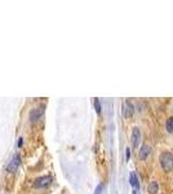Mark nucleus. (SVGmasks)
Masks as SVG:
<instances>
[{
	"instance_id": "obj_1",
	"label": "nucleus",
	"mask_w": 173,
	"mask_h": 194,
	"mask_svg": "<svg viewBox=\"0 0 173 194\" xmlns=\"http://www.w3.org/2000/svg\"><path fill=\"white\" fill-rule=\"evenodd\" d=\"M159 162L164 172H171L173 169V154L171 151H163L159 157Z\"/></svg>"
},
{
	"instance_id": "obj_2",
	"label": "nucleus",
	"mask_w": 173,
	"mask_h": 194,
	"mask_svg": "<svg viewBox=\"0 0 173 194\" xmlns=\"http://www.w3.org/2000/svg\"><path fill=\"white\" fill-rule=\"evenodd\" d=\"M52 184V176L45 175V176H40V177L35 179L34 181V188L36 189H41V188H47Z\"/></svg>"
},
{
	"instance_id": "obj_3",
	"label": "nucleus",
	"mask_w": 173,
	"mask_h": 194,
	"mask_svg": "<svg viewBox=\"0 0 173 194\" xmlns=\"http://www.w3.org/2000/svg\"><path fill=\"white\" fill-rule=\"evenodd\" d=\"M44 111H45V106H44V105L32 109L31 111H30V123H35V122H38L39 119L43 116Z\"/></svg>"
},
{
	"instance_id": "obj_4",
	"label": "nucleus",
	"mask_w": 173,
	"mask_h": 194,
	"mask_svg": "<svg viewBox=\"0 0 173 194\" xmlns=\"http://www.w3.org/2000/svg\"><path fill=\"white\" fill-rule=\"evenodd\" d=\"M133 114H135V106H133V104L130 102V101H124L123 104V115L124 118L129 119L132 118Z\"/></svg>"
},
{
	"instance_id": "obj_5",
	"label": "nucleus",
	"mask_w": 173,
	"mask_h": 194,
	"mask_svg": "<svg viewBox=\"0 0 173 194\" xmlns=\"http://www.w3.org/2000/svg\"><path fill=\"white\" fill-rule=\"evenodd\" d=\"M21 165V158L18 154H16L13 157V159L9 162V165L7 166V171L9 172V174H13V172L17 171V168H18V166Z\"/></svg>"
},
{
	"instance_id": "obj_6",
	"label": "nucleus",
	"mask_w": 173,
	"mask_h": 194,
	"mask_svg": "<svg viewBox=\"0 0 173 194\" xmlns=\"http://www.w3.org/2000/svg\"><path fill=\"white\" fill-rule=\"evenodd\" d=\"M150 154H151V146L150 145L144 144L141 148H140V150H138V158L141 160H146Z\"/></svg>"
},
{
	"instance_id": "obj_7",
	"label": "nucleus",
	"mask_w": 173,
	"mask_h": 194,
	"mask_svg": "<svg viewBox=\"0 0 173 194\" xmlns=\"http://www.w3.org/2000/svg\"><path fill=\"white\" fill-rule=\"evenodd\" d=\"M141 141V130L138 127H133L132 130V145L133 148H137Z\"/></svg>"
},
{
	"instance_id": "obj_8",
	"label": "nucleus",
	"mask_w": 173,
	"mask_h": 194,
	"mask_svg": "<svg viewBox=\"0 0 173 194\" xmlns=\"http://www.w3.org/2000/svg\"><path fill=\"white\" fill-rule=\"evenodd\" d=\"M129 184L135 188V190H138L140 189V183H138V179H137V175L135 172H130L129 174Z\"/></svg>"
},
{
	"instance_id": "obj_9",
	"label": "nucleus",
	"mask_w": 173,
	"mask_h": 194,
	"mask_svg": "<svg viewBox=\"0 0 173 194\" xmlns=\"http://www.w3.org/2000/svg\"><path fill=\"white\" fill-rule=\"evenodd\" d=\"M147 192L150 193V194H156L158 192H159V185H158L156 181H151V183L149 184Z\"/></svg>"
},
{
	"instance_id": "obj_10",
	"label": "nucleus",
	"mask_w": 173,
	"mask_h": 194,
	"mask_svg": "<svg viewBox=\"0 0 173 194\" xmlns=\"http://www.w3.org/2000/svg\"><path fill=\"white\" fill-rule=\"evenodd\" d=\"M165 130L168 131L169 133H173V116H171V118L167 119V122H165Z\"/></svg>"
},
{
	"instance_id": "obj_11",
	"label": "nucleus",
	"mask_w": 173,
	"mask_h": 194,
	"mask_svg": "<svg viewBox=\"0 0 173 194\" xmlns=\"http://www.w3.org/2000/svg\"><path fill=\"white\" fill-rule=\"evenodd\" d=\"M94 109H96L97 114H101V104L98 98H94Z\"/></svg>"
},
{
	"instance_id": "obj_12",
	"label": "nucleus",
	"mask_w": 173,
	"mask_h": 194,
	"mask_svg": "<svg viewBox=\"0 0 173 194\" xmlns=\"http://www.w3.org/2000/svg\"><path fill=\"white\" fill-rule=\"evenodd\" d=\"M102 189H103V184H98L97 188H96V190H94V194H101Z\"/></svg>"
},
{
	"instance_id": "obj_13",
	"label": "nucleus",
	"mask_w": 173,
	"mask_h": 194,
	"mask_svg": "<svg viewBox=\"0 0 173 194\" xmlns=\"http://www.w3.org/2000/svg\"><path fill=\"white\" fill-rule=\"evenodd\" d=\"M129 158H130V149L127 148V149H125V159L129 160Z\"/></svg>"
},
{
	"instance_id": "obj_14",
	"label": "nucleus",
	"mask_w": 173,
	"mask_h": 194,
	"mask_svg": "<svg viewBox=\"0 0 173 194\" xmlns=\"http://www.w3.org/2000/svg\"><path fill=\"white\" fill-rule=\"evenodd\" d=\"M22 144H23V139L21 137V139H20V141H18V148H21V146H22Z\"/></svg>"
},
{
	"instance_id": "obj_15",
	"label": "nucleus",
	"mask_w": 173,
	"mask_h": 194,
	"mask_svg": "<svg viewBox=\"0 0 173 194\" xmlns=\"http://www.w3.org/2000/svg\"><path fill=\"white\" fill-rule=\"evenodd\" d=\"M133 194H137V190H133Z\"/></svg>"
}]
</instances>
